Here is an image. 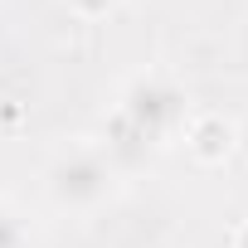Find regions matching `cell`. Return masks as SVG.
Returning <instances> with one entry per match:
<instances>
[{"label": "cell", "instance_id": "cell-5", "mask_svg": "<svg viewBox=\"0 0 248 248\" xmlns=\"http://www.w3.org/2000/svg\"><path fill=\"white\" fill-rule=\"evenodd\" d=\"M68 5H73L78 15H107V10L117 5V0H68Z\"/></svg>", "mask_w": 248, "mask_h": 248}, {"label": "cell", "instance_id": "cell-2", "mask_svg": "<svg viewBox=\"0 0 248 248\" xmlns=\"http://www.w3.org/2000/svg\"><path fill=\"white\" fill-rule=\"evenodd\" d=\"M122 127H127L137 141H151L161 146L175 127H185V97L170 78L161 73H141L127 83L122 93Z\"/></svg>", "mask_w": 248, "mask_h": 248}, {"label": "cell", "instance_id": "cell-1", "mask_svg": "<svg viewBox=\"0 0 248 248\" xmlns=\"http://www.w3.org/2000/svg\"><path fill=\"white\" fill-rule=\"evenodd\" d=\"M112 185H117L112 161H107L97 146H88V141L63 146V151L49 161V170H44V190H49L54 209H68V214L97 209V204L112 195Z\"/></svg>", "mask_w": 248, "mask_h": 248}, {"label": "cell", "instance_id": "cell-6", "mask_svg": "<svg viewBox=\"0 0 248 248\" xmlns=\"http://www.w3.org/2000/svg\"><path fill=\"white\" fill-rule=\"evenodd\" d=\"M233 248H248V224L238 229V238H233Z\"/></svg>", "mask_w": 248, "mask_h": 248}, {"label": "cell", "instance_id": "cell-4", "mask_svg": "<svg viewBox=\"0 0 248 248\" xmlns=\"http://www.w3.org/2000/svg\"><path fill=\"white\" fill-rule=\"evenodd\" d=\"M0 248H25V224L10 204H0Z\"/></svg>", "mask_w": 248, "mask_h": 248}, {"label": "cell", "instance_id": "cell-3", "mask_svg": "<svg viewBox=\"0 0 248 248\" xmlns=\"http://www.w3.org/2000/svg\"><path fill=\"white\" fill-rule=\"evenodd\" d=\"M185 146L200 156V161H224L233 151V122H224L219 112H204L185 127Z\"/></svg>", "mask_w": 248, "mask_h": 248}]
</instances>
